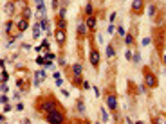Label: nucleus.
Wrapping results in <instances>:
<instances>
[{"label": "nucleus", "mask_w": 166, "mask_h": 124, "mask_svg": "<svg viewBox=\"0 0 166 124\" xmlns=\"http://www.w3.org/2000/svg\"><path fill=\"white\" fill-rule=\"evenodd\" d=\"M58 108H60V103L56 101L53 95H43V97H40L38 101H36V110H38L42 115L49 113V112H53V110H58Z\"/></svg>", "instance_id": "1"}, {"label": "nucleus", "mask_w": 166, "mask_h": 124, "mask_svg": "<svg viewBox=\"0 0 166 124\" xmlns=\"http://www.w3.org/2000/svg\"><path fill=\"white\" fill-rule=\"evenodd\" d=\"M43 117H45V120L49 122V124H67V115H65V112H61L60 108H58V110H53V112H49V113H45Z\"/></svg>", "instance_id": "2"}, {"label": "nucleus", "mask_w": 166, "mask_h": 124, "mask_svg": "<svg viewBox=\"0 0 166 124\" xmlns=\"http://www.w3.org/2000/svg\"><path fill=\"white\" fill-rule=\"evenodd\" d=\"M81 74H83V65L80 61H76L72 67H70V76H72V83L76 86L81 85Z\"/></svg>", "instance_id": "3"}, {"label": "nucleus", "mask_w": 166, "mask_h": 124, "mask_svg": "<svg viewBox=\"0 0 166 124\" xmlns=\"http://www.w3.org/2000/svg\"><path fill=\"white\" fill-rule=\"evenodd\" d=\"M105 104H107V108L110 110V112H116L117 110V94L114 92V90H108L107 94H105Z\"/></svg>", "instance_id": "4"}, {"label": "nucleus", "mask_w": 166, "mask_h": 124, "mask_svg": "<svg viewBox=\"0 0 166 124\" xmlns=\"http://www.w3.org/2000/svg\"><path fill=\"white\" fill-rule=\"evenodd\" d=\"M143 81H145V85H146L148 88H155V86L159 85L157 76H155L150 68H145V70H143Z\"/></svg>", "instance_id": "5"}, {"label": "nucleus", "mask_w": 166, "mask_h": 124, "mask_svg": "<svg viewBox=\"0 0 166 124\" xmlns=\"http://www.w3.org/2000/svg\"><path fill=\"white\" fill-rule=\"evenodd\" d=\"M88 61H90V65L94 67V68H99V61H101V54H99V51L96 47H90V51H88Z\"/></svg>", "instance_id": "6"}, {"label": "nucleus", "mask_w": 166, "mask_h": 124, "mask_svg": "<svg viewBox=\"0 0 166 124\" xmlns=\"http://www.w3.org/2000/svg\"><path fill=\"white\" fill-rule=\"evenodd\" d=\"M76 36L80 38V40H85L87 36H88V27H87V23H85V20H81V18H78L76 20Z\"/></svg>", "instance_id": "7"}, {"label": "nucleus", "mask_w": 166, "mask_h": 124, "mask_svg": "<svg viewBox=\"0 0 166 124\" xmlns=\"http://www.w3.org/2000/svg\"><path fill=\"white\" fill-rule=\"evenodd\" d=\"M130 9H132L134 15H143V11H145V0H134Z\"/></svg>", "instance_id": "8"}, {"label": "nucleus", "mask_w": 166, "mask_h": 124, "mask_svg": "<svg viewBox=\"0 0 166 124\" xmlns=\"http://www.w3.org/2000/svg\"><path fill=\"white\" fill-rule=\"evenodd\" d=\"M54 40H56V43H58L60 47H63V45H65V41H67L65 29H56V31H54Z\"/></svg>", "instance_id": "9"}, {"label": "nucleus", "mask_w": 166, "mask_h": 124, "mask_svg": "<svg viewBox=\"0 0 166 124\" xmlns=\"http://www.w3.org/2000/svg\"><path fill=\"white\" fill-rule=\"evenodd\" d=\"M85 23H87V27L88 31H94L98 25V16L96 15H90V16H85Z\"/></svg>", "instance_id": "10"}, {"label": "nucleus", "mask_w": 166, "mask_h": 124, "mask_svg": "<svg viewBox=\"0 0 166 124\" xmlns=\"http://www.w3.org/2000/svg\"><path fill=\"white\" fill-rule=\"evenodd\" d=\"M27 27H29V20H23V18H18V20H16V33H18V34H22Z\"/></svg>", "instance_id": "11"}, {"label": "nucleus", "mask_w": 166, "mask_h": 124, "mask_svg": "<svg viewBox=\"0 0 166 124\" xmlns=\"http://www.w3.org/2000/svg\"><path fill=\"white\" fill-rule=\"evenodd\" d=\"M31 15H33V11H31V7H29V6H22L20 18H23V20H31Z\"/></svg>", "instance_id": "12"}, {"label": "nucleus", "mask_w": 166, "mask_h": 124, "mask_svg": "<svg viewBox=\"0 0 166 124\" xmlns=\"http://www.w3.org/2000/svg\"><path fill=\"white\" fill-rule=\"evenodd\" d=\"M16 27V22L15 20H6V23H4V31H6V34H13V29Z\"/></svg>", "instance_id": "13"}, {"label": "nucleus", "mask_w": 166, "mask_h": 124, "mask_svg": "<svg viewBox=\"0 0 166 124\" xmlns=\"http://www.w3.org/2000/svg\"><path fill=\"white\" fill-rule=\"evenodd\" d=\"M15 9H16V2H15V0H11V2H7V4H6L4 13H6L7 16H11V15L15 13Z\"/></svg>", "instance_id": "14"}, {"label": "nucleus", "mask_w": 166, "mask_h": 124, "mask_svg": "<svg viewBox=\"0 0 166 124\" xmlns=\"http://www.w3.org/2000/svg\"><path fill=\"white\" fill-rule=\"evenodd\" d=\"M105 56H107V59H112V58L116 56V45H114V43H108V45H107Z\"/></svg>", "instance_id": "15"}, {"label": "nucleus", "mask_w": 166, "mask_h": 124, "mask_svg": "<svg viewBox=\"0 0 166 124\" xmlns=\"http://www.w3.org/2000/svg\"><path fill=\"white\" fill-rule=\"evenodd\" d=\"M94 11H96V7H94V2L90 0V2H87V6L83 7V15H85V16H90V15H94Z\"/></svg>", "instance_id": "16"}, {"label": "nucleus", "mask_w": 166, "mask_h": 124, "mask_svg": "<svg viewBox=\"0 0 166 124\" xmlns=\"http://www.w3.org/2000/svg\"><path fill=\"white\" fill-rule=\"evenodd\" d=\"M157 13H159V6L154 4V2H150V6H148V15H150V18H155Z\"/></svg>", "instance_id": "17"}, {"label": "nucleus", "mask_w": 166, "mask_h": 124, "mask_svg": "<svg viewBox=\"0 0 166 124\" xmlns=\"http://www.w3.org/2000/svg\"><path fill=\"white\" fill-rule=\"evenodd\" d=\"M42 25H40V22H34V25H33V38H40L42 36Z\"/></svg>", "instance_id": "18"}, {"label": "nucleus", "mask_w": 166, "mask_h": 124, "mask_svg": "<svg viewBox=\"0 0 166 124\" xmlns=\"http://www.w3.org/2000/svg\"><path fill=\"white\" fill-rule=\"evenodd\" d=\"M43 79H45V72H43V70H38V72L34 74V86H38Z\"/></svg>", "instance_id": "19"}, {"label": "nucleus", "mask_w": 166, "mask_h": 124, "mask_svg": "<svg viewBox=\"0 0 166 124\" xmlns=\"http://www.w3.org/2000/svg\"><path fill=\"white\" fill-rule=\"evenodd\" d=\"M40 25H42L43 33H47V31H49V18H47V15H43V16L40 18Z\"/></svg>", "instance_id": "20"}, {"label": "nucleus", "mask_w": 166, "mask_h": 124, "mask_svg": "<svg viewBox=\"0 0 166 124\" xmlns=\"http://www.w3.org/2000/svg\"><path fill=\"white\" fill-rule=\"evenodd\" d=\"M125 43L128 45V47H132L134 43H135V34L130 31V33H127V36H125Z\"/></svg>", "instance_id": "21"}, {"label": "nucleus", "mask_w": 166, "mask_h": 124, "mask_svg": "<svg viewBox=\"0 0 166 124\" xmlns=\"http://www.w3.org/2000/svg\"><path fill=\"white\" fill-rule=\"evenodd\" d=\"M76 112H78L80 115L85 113V103H83V99H78V101H76Z\"/></svg>", "instance_id": "22"}, {"label": "nucleus", "mask_w": 166, "mask_h": 124, "mask_svg": "<svg viewBox=\"0 0 166 124\" xmlns=\"http://www.w3.org/2000/svg\"><path fill=\"white\" fill-rule=\"evenodd\" d=\"M56 29H65L67 31V22H65V18H56Z\"/></svg>", "instance_id": "23"}, {"label": "nucleus", "mask_w": 166, "mask_h": 124, "mask_svg": "<svg viewBox=\"0 0 166 124\" xmlns=\"http://www.w3.org/2000/svg\"><path fill=\"white\" fill-rule=\"evenodd\" d=\"M99 113H101V120H103V122H108V120H110V115H108V112H107L105 106L99 108Z\"/></svg>", "instance_id": "24"}, {"label": "nucleus", "mask_w": 166, "mask_h": 124, "mask_svg": "<svg viewBox=\"0 0 166 124\" xmlns=\"http://www.w3.org/2000/svg\"><path fill=\"white\" fill-rule=\"evenodd\" d=\"M154 124H166V115H157L154 119Z\"/></svg>", "instance_id": "25"}, {"label": "nucleus", "mask_w": 166, "mask_h": 124, "mask_svg": "<svg viewBox=\"0 0 166 124\" xmlns=\"http://www.w3.org/2000/svg\"><path fill=\"white\" fill-rule=\"evenodd\" d=\"M116 33H117V36H121V38H125V36H127V29H125L123 25L117 27V31H116Z\"/></svg>", "instance_id": "26"}, {"label": "nucleus", "mask_w": 166, "mask_h": 124, "mask_svg": "<svg viewBox=\"0 0 166 124\" xmlns=\"http://www.w3.org/2000/svg\"><path fill=\"white\" fill-rule=\"evenodd\" d=\"M132 61H134L135 65H137V63H141V52H139V51H135V52H134V58H132Z\"/></svg>", "instance_id": "27"}, {"label": "nucleus", "mask_w": 166, "mask_h": 124, "mask_svg": "<svg viewBox=\"0 0 166 124\" xmlns=\"http://www.w3.org/2000/svg\"><path fill=\"white\" fill-rule=\"evenodd\" d=\"M65 13H67V7H65V6L58 9V16H60V18H65Z\"/></svg>", "instance_id": "28"}, {"label": "nucleus", "mask_w": 166, "mask_h": 124, "mask_svg": "<svg viewBox=\"0 0 166 124\" xmlns=\"http://www.w3.org/2000/svg\"><path fill=\"white\" fill-rule=\"evenodd\" d=\"M137 90H139L137 94H146V90H148V86H146V85L143 83V85H139V88H137Z\"/></svg>", "instance_id": "29"}, {"label": "nucleus", "mask_w": 166, "mask_h": 124, "mask_svg": "<svg viewBox=\"0 0 166 124\" xmlns=\"http://www.w3.org/2000/svg\"><path fill=\"white\" fill-rule=\"evenodd\" d=\"M116 31H117V27L114 25V23H110V25H108V29H107V33H108V34H114Z\"/></svg>", "instance_id": "30"}, {"label": "nucleus", "mask_w": 166, "mask_h": 124, "mask_svg": "<svg viewBox=\"0 0 166 124\" xmlns=\"http://www.w3.org/2000/svg\"><path fill=\"white\" fill-rule=\"evenodd\" d=\"M141 43H143V47H146V45H150V43H152V38H148V36H146V38H143V41H141Z\"/></svg>", "instance_id": "31"}, {"label": "nucleus", "mask_w": 166, "mask_h": 124, "mask_svg": "<svg viewBox=\"0 0 166 124\" xmlns=\"http://www.w3.org/2000/svg\"><path fill=\"white\" fill-rule=\"evenodd\" d=\"M116 18H117V13H112L108 18V23H116Z\"/></svg>", "instance_id": "32"}, {"label": "nucleus", "mask_w": 166, "mask_h": 124, "mask_svg": "<svg viewBox=\"0 0 166 124\" xmlns=\"http://www.w3.org/2000/svg\"><path fill=\"white\" fill-rule=\"evenodd\" d=\"M7 79H9V76H7V72H6V70L2 68V83H6Z\"/></svg>", "instance_id": "33"}, {"label": "nucleus", "mask_w": 166, "mask_h": 124, "mask_svg": "<svg viewBox=\"0 0 166 124\" xmlns=\"http://www.w3.org/2000/svg\"><path fill=\"white\" fill-rule=\"evenodd\" d=\"M125 58H127V59H132V58H134V52L130 51V49H128V51L125 52Z\"/></svg>", "instance_id": "34"}, {"label": "nucleus", "mask_w": 166, "mask_h": 124, "mask_svg": "<svg viewBox=\"0 0 166 124\" xmlns=\"http://www.w3.org/2000/svg\"><path fill=\"white\" fill-rule=\"evenodd\" d=\"M58 63L63 67V65H65V58H63V56H60V58H58Z\"/></svg>", "instance_id": "35"}, {"label": "nucleus", "mask_w": 166, "mask_h": 124, "mask_svg": "<svg viewBox=\"0 0 166 124\" xmlns=\"http://www.w3.org/2000/svg\"><path fill=\"white\" fill-rule=\"evenodd\" d=\"M96 40H98V43H103V34H98Z\"/></svg>", "instance_id": "36"}, {"label": "nucleus", "mask_w": 166, "mask_h": 124, "mask_svg": "<svg viewBox=\"0 0 166 124\" xmlns=\"http://www.w3.org/2000/svg\"><path fill=\"white\" fill-rule=\"evenodd\" d=\"M94 94H96V95H98V97H99V95H101V92H99V88H98V86H94Z\"/></svg>", "instance_id": "37"}, {"label": "nucleus", "mask_w": 166, "mask_h": 124, "mask_svg": "<svg viewBox=\"0 0 166 124\" xmlns=\"http://www.w3.org/2000/svg\"><path fill=\"white\" fill-rule=\"evenodd\" d=\"M2 104H4V106H6V104H7V97H6V94H4V95H2Z\"/></svg>", "instance_id": "38"}, {"label": "nucleus", "mask_w": 166, "mask_h": 124, "mask_svg": "<svg viewBox=\"0 0 166 124\" xmlns=\"http://www.w3.org/2000/svg\"><path fill=\"white\" fill-rule=\"evenodd\" d=\"M81 86H83V88H85V90H88V88H90V85H88V83H87V81H85V83H83V85H81Z\"/></svg>", "instance_id": "39"}, {"label": "nucleus", "mask_w": 166, "mask_h": 124, "mask_svg": "<svg viewBox=\"0 0 166 124\" xmlns=\"http://www.w3.org/2000/svg\"><path fill=\"white\" fill-rule=\"evenodd\" d=\"M16 110H18V112H22V110H23V104H22V103H20V104H16Z\"/></svg>", "instance_id": "40"}, {"label": "nucleus", "mask_w": 166, "mask_h": 124, "mask_svg": "<svg viewBox=\"0 0 166 124\" xmlns=\"http://www.w3.org/2000/svg\"><path fill=\"white\" fill-rule=\"evenodd\" d=\"M162 63H164V67H166V54H162Z\"/></svg>", "instance_id": "41"}, {"label": "nucleus", "mask_w": 166, "mask_h": 124, "mask_svg": "<svg viewBox=\"0 0 166 124\" xmlns=\"http://www.w3.org/2000/svg\"><path fill=\"white\" fill-rule=\"evenodd\" d=\"M83 124H90V122H88V120H83Z\"/></svg>", "instance_id": "42"}, {"label": "nucleus", "mask_w": 166, "mask_h": 124, "mask_svg": "<svg viewBox=\"0 0 166 124\" xmlns=\"http://www.w3.org/2000/svg\"><path fill=\"white\" fill-rule=\"evenodd\" d=\"M38 2H42V0H36V4H38Z\"/></svg>", "instance_id": "43"}, {"label": "nucleus", "mask_w": 166, "mask_h": 124, "mask_svg": "<svg viewBox=\"0 0 166 124\" xmlns=\"http://www.w3.org/2000/svg\"><path fill=\"white\" fill-rule=\"evenodd\" d=\"M99 2H103V0H99Z\"/></svg>", "instance_id": "44"}, {"label": "nucleus", "mask_w": 166, "mask_h": 124, "mask_svg": "<svg viewBox=\"0 0 166 124\" xmlns=\"http://www.w3.org/2000/svg\"><path fill=\"white\" fill-rule=\"evenodd\" d=\"M15 2H18V0H15Z\"/></svg>", "instance_id": "45"}, {"label": "nucleus", "mask_w": 166, "mask_h": 124, "mask_svg": "<svg viewBox=\"0 0 166 124\" xmlns=\"http://www.w3.org/2000/svg\"><path fill=\"white\" fill-rule=\"evenodd\" d=\"M121 2H123V0H121Z\"/></svg>", "instance_id": "46"}]
</instances>
